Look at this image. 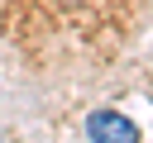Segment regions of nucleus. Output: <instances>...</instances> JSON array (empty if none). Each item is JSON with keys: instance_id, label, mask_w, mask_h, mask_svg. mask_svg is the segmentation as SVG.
<instances>
[{"instance_id": "obj_1", "label": "nucleus", "mask_w": 153, "mask_h": 143, "mask_svg": "<svg viewBox=\"0 0 153 143\" xmlns=\"http://www.w3.org/2000/svg\"><path fill=\"white\" fill-rule=\"evenodd\" d=\"M86 138L91 143H139V129L120 114V110H96L86 119Z\"/></svg>"}]
</instances>
